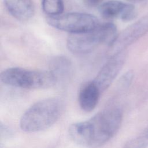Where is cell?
Here are the masks:
<instances>
[{
	"label": "cell",
	"instance_id": "cell-1",
	"mask_svg": "<svg viewBox=\"0 0 148 148\" xmlns=\"http://www.w3.org/2000/svg\"><path fill=\"white\" fill-rule=\"evenodd\" d=\"M122 121L123 112L120 109H107L86 121L71 124L68 132L76 143L86 147L98 148L117 134Z\"/></svg>",
	"mask_w": 148,
	"mask_h": 148
},
{
	"label": "cell",
	"instance_id": "cell-2",
	"mask_svg": "<svg viewBox=\"0 0 148 148\" xmlns=\"http://www.w3.org/2000/svg\"><path fill=\"white\" fill-rule=\"evenodd\" d=\"M62 101L57 98H49L36 102L22 115L20 126L27 132L45 130L53 125L61 116Z\"/></svg>",
	"mask_w": 148,
	"mask_h": 148
},
{
	"label": "cell",
	"instance_id": "cell-3",
	"mask_svg": "<svg viewBox=\"0 0 148 148\" xmlns=\"http://www.w3.org/2000/svg\"><path fill=\"white\" fill-rule=\"evenodd\" d=\"M118 34L116 25L107 22L100 24L97 28L89 31L69 34L66 40V46L73 54H84L91 52L101 44L111 46Z\"/></svg>",
	"mask_w": 148,
	"mask_h": 148
},
{
	"label": "cell",
	"instance_id": "cell-4",
	"mask_svg": "<svg viewBox=\"0 0 148 148\" xmlns=\"http://www.w3.org/2000/svg\"><path fill=\"white\" fill-rule=\"evenodd\" d=\"M0 79L6 85L27 89L47 88L57 81L50 71L31 70L20 67L3 70L1 73Z\"/></svg>",
	"mask_w": 148,
	"mask_h": 148
},
{
	"label": "cell",
	"instance_id": "cell-5",
	"mask_svg": "<svg viewBox=\"0 0 148 148\" xmlns=\"http://www.w3.org/2000/svg\"><path fill=\"white\" fill-rule=\"evenodd\" d=\"M46 21L50 26L70 34L89 31L100 24L96 17L82 12H71L56 17H47Z\"/></svg>",
	"mask_w": 148,
	"mask_h": 148
},
{
	"label": "cell",
	"instance_id": "cell-6",
	"mask_svg": "<svg viewBox=\"0 0 148 148\" xmlns=\"http://www.w3.org/2000/svg\"><path fill=\"white\" fill-rule=\"evenodd\" d=\"M126 57L125 50L114 53L101 67L93 80L101 93L110 87L118 76L125 64Z\"/></svg>",
	"mask_w": 148,
	"mask_h": 148
},
{
	"label": "cell",
	"instance_id": "cell-7",
	"mask_svg": "<svg viewBox=\"0 0 148 148\" xmlns=\"http://www.w3.org/2000/svg\"><path fill=\"white\" fill-rule=\"evenodd\" d=\"M148 32V14L126 27L118 34L114 42L110 46L114 53L125 50Z\"/></svg>",
	"mask_w": 148,
	"mask_h": 148
},
{
	"label": "cell",
	"instance_id": "cell-8",
	"mask_svg": "<svg viewBox=\"0 0 148 148\" xmlns=\"http://www.w3.org/2000/svg\"><path fill=\"white\" fill-rule=\"evenodd\" d=\"M99 10L104 18H119L123 21L133 20L137 15L135 6L132 3L119 0H110L102 3Z\"/></svg>",
	"mask_w": 148,
	"mask_h": 148
},
{
	"label": "cell",
	"instance_id": "cell-9",
	"mask_svg": "<svg viewBox=\"0 0 148 148\" xmlns=\"http://www.w3.org/2000/svg\"><path fill=\"white\" fill-rule=\"evenodd\" d=\"M9 13L19 21H27L34 15L35 9L32 0H3Z\"/></svg>",
	"mask_w": 148,
	"mask_h": 148
},
{
	"label": "cell",
	"instance_id": "cell-10",
	"mask_svg": "<svg viewBox=\"0 0 148 148\" xmlns=\"http://www.w3.org/2000/svg\"><path fill=\"white\" fill-rule=\"evenodd\" d=\"M101 92L93 80L85 83L80 88L78 101L81 109L87 112L93 110L98 104Z\"/></svg>",
	"mask_w": 148,
	"mask_h": 148
},
{
	"label": "cell",
	"instance_id": "cell-11",
	"mask_svg": "<svg viewBox=\"0 0 148 148\" xmlns=\"http://www.w3.org/2000/svg\"><path fill=\"white\" fill-rule=\"evenodd\" d=\"M49 71L58 80L59 78L68 76L71 73L72 71V64L65 57H56L50 62Z\"/></svg>",
	"mask_w": 148,
	"mask_h": 148
},
{
	"label": "cell",
	"instance_id": "cell-12",
	"mask_svg": "<svg viewBox=\"0 0 148 148\" xmlns=\"http://www.w3.org/2000/svg\"><path fill=\"white\" fill-rule=\"evenodd\" d=\"M41 7L49 17L60 16L64 10L63 0H41Z\"/></svg>",
	"mask_w": 148,
	"mask_h": 148
},
{
	"label": "cell",
	"instance_id": "cell-13",
	"mask_svg": "<svg viewBox=\"0 0 148 148\" xmlns=\"http://www.w3.org/2000/svg\"><path fill=\"white\" fill-rule=\"evenodd\" d=\"M148 147V126L138 136L129 140L123 148H147Z\"/></svg>",
	"mask_w": 148,
	"mask_h": 148
},
{
	"label": "cell",
	"instance_id": "cell-14",
	"mask_svg": "<svg viewBox=\"0 0 148 148\" xmlns=\"http://www.w3.org/2000/svg\"><path fill=\"white\" fill-rule=\"evenodd\" d=\"M134 77V73L132 71H129L127 72H126L122 77L121 78V83L123 86L127 87L128 86Z\"/></svg>",
	"mask_w": 148,
	"mask_h": 148
},
{
	"label": "cell",
	"instance_id": "cell-15",
	"mask_svg": "<svg viewBox=\"0 0 148 148\" xmlns=\"http://www.w3.org/2000/svg\"><path fill=\"white\" fill-rule=\"evenodd\" d=\"M86 1L91 5H97L103 2L105 0H86Z\"/></svg>",
	"mask_w": 148,
	"mask_h": 148
}]
</instances>
